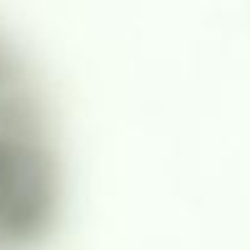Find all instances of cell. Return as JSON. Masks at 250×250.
<instances>
[{"instance_id":"obj_1","label":"cell","mask_w":250,"mask_h":250,"mask_svg":"<svg viewBox=\"0 0 250 250\" xmlns=\"http://www.w3.org/2000/svg\"><path fill=\"white\" fill-rule=\"evenodd\" d=\"M66 191L54 101L30 52L0 22V250H47Z\"/></svg>"}]
</instances>
